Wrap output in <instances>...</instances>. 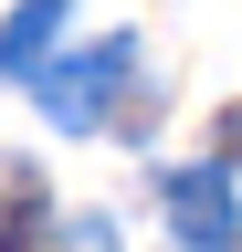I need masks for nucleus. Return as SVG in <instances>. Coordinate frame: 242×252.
Segmentation results:
<instances>
[{"label": "nucleus", "mask_w": 242, "mask_h": 252, "mask_svg": "<svg viewBox=\"0 0 242 252\" xmlns=\"http://www.w3.org/2000/svg\"><path fill=\"white\" fill-rule=\"evenodd\" d=\"M127 74H137V32H105V42H84L74 63H53L32 94H42V116L64 126V137H84V126L116 116V84H127Z\"/></svg>", "instance_id": "1"}, {"label": "nucleus", "mask_w": 242, "mask_h": 252, "mask_svg": "<svg viewBox=\"0 0 242 252\" xmlns=\"http://www.w3.org/2000/svg\"><path fill=\"white\" fill-rule=\"evenodd\" d=\"M158 200H169V220H179L190 252H232V242H242V189H232L221 168H169Z\"/></svg>", "instance_id": "2"}, {"label": "nucleus", "mask_w": 242, "mask_h": 252, "mask_svg": "<svg viewBox=\"0 0 242 252\" xmlns=\"http://www.w3.org/2000/svg\"><path fill=\"white\" fill-rule=\"evenodd\" d=\"M74 0H11V21H0V74L11 84H32L42 74V53H53V32H64Z\"/></svg>", "instance_id": "3"}, {"label": "nucleus", "mask_w": 242, "mask_h": 252, "mask_svg": "<svg viewBox=\"0 0 242 252\" xmlns=\"http://www.w3.org/2000/svg\"><path fill=\"white\" fill-rule=\"evenodd\" d=\"M221 137H232V147H242V105H232V126H221Z\"/></svg>", "instance_id": "4"}]
</instances>
